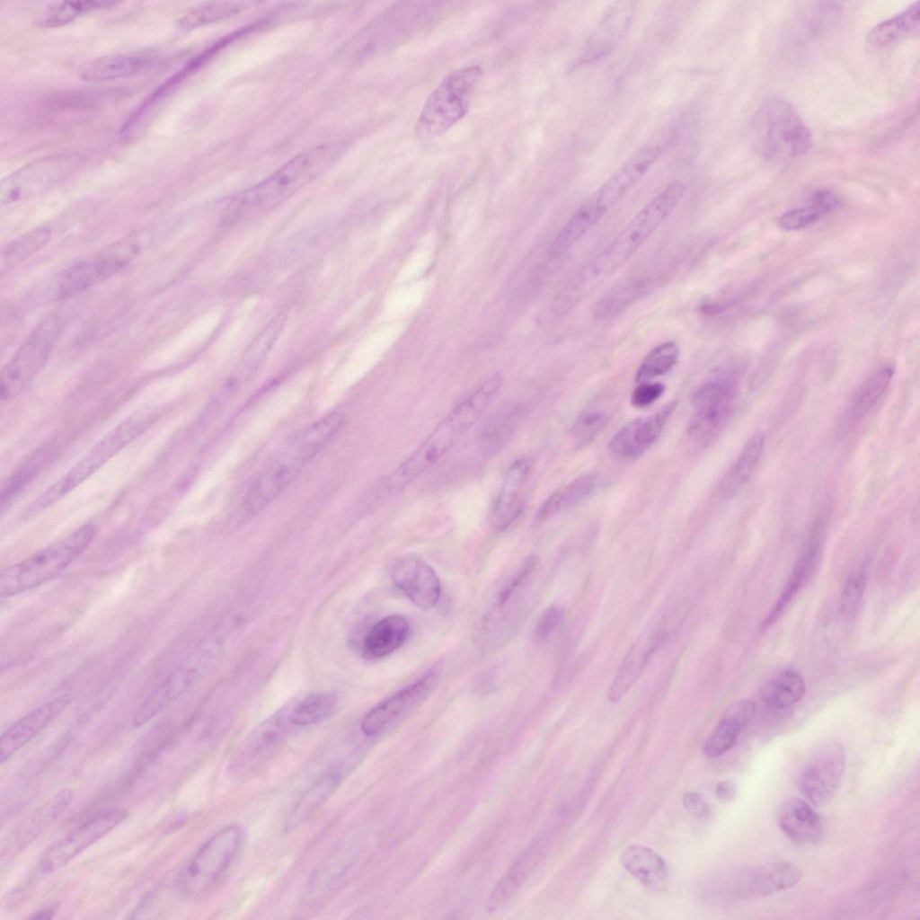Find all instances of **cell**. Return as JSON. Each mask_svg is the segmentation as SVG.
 Listing matches in <instances>:
<instances>
[{"label": "cell", "instance_id": "cell-1", "mask_svg": "<svg viewBox=\"0 0 920 920\" xmlns=\"http://www.w3.org/2000/svg\"><path fill=\"white\" fill-rule=\"evenodd\" d=\"M503 383L499 374L483 382L438 424L424 442L402 463L389 481L400 490L417 479L442 458L479 420L500 393Z\"/></svg>", "mask_w": 920, "mask_h": 920}, {"label": "cell", "instance_id": "cell-2", "mask_svg": "<svg viewBox=\"0 0 920 920\" xmlns=\"http://www.w3.org/2000/svg\"><path fill=\"white\" fill-rule=\"evenodd\" d=\"M339 154L340 148L335 144L317 145L302 151L236 197L231 204L233 213L246 215L275 207L319 177Z\"/></svg>", "mask_w": 920, "mask_h": 920}, {"label": "cell", "instance_id": "cell-3", "mask_svg": "<svg viewBox=\"0 0 920 920\" xmlns=\"http://www.w3.org/2000/svg\"><path fill=\"white\" fill-rule=\"evenodd\" d=\"M752 138L760 156L780 163L804 155L811 145V133L794 107L786 100L772 97L756 111L751 122Z\"/></svg>", "mask_w": 920, "mask_h": 920}, {"label": "cell", "instance_id": "cell-4", "mask_svg": "<svg viewBox=\"0 0 920 920\" xmlns=\"http://www.w3.org/2000/svg\"><path fill=\"white\" fill-rule=\"evenodd\" d=\"M95 527L84 525L66 537L16 562L0 574V595L10 597L36 588L60 574L92 543Z\"/></svg>", "mask_w": 920, "mask_h": 920}, {"label": "cell", "instance_id": "cell-5", "mask_svg": "<svg viewBox=\"0 0 920 920\" xmlns=\"http://www.w3.org/2000/svg\"><path fill=\"white\" fill-rule=\"evenodd\" d=\"M685 191L686 185L676 181L649 201L595 257L591 273L608 275L625 263L674 211Z\"/></svg>", "mask_w": 920, "mask_h": 920}, {"label": "cell", "instance_id": "cell-6", "mask_svg": "<svg viewBox=\"0 0 920 920\" xmlns=\"http://www.w3.org/2000/svg\"><path fill=\"white\" fill-rule=\"evenodd\" d=\"M151 418L147 415L130 417L108 432L75 464L32 501L22 516L31 518L70 493L142 434L150 425Z\"/></svg>", "mask_w": 920, "mask_h": 920}, {"label": "cell", "instance_id": "cell-7", "mask_svg": "<svg viewBox=\"0 0 920 920\" xmlns=\"http://www.w3.org/2000/svg\"><path fill=\"white\" fill-rule=\"evenodd\" d=\"M482 74L480 66H470L446 75L427 98L416 121V135L431 139L461 120L468 112Z\"/></svg>", "mask_w": 920, "mask_h": 920}, {"label": "cell", "instance_id": "cell-8", "mask_svg": "<svg viewBox=\"0 0 920 920\" xmlns=\"http://www.w3.org/2000/svg\"><path fill=\"white\" fill-rule=\"evenodd\" d=\"M243 841L237 825H229L211 836L183 870L179 887L189 897L199 898L211 891L236 859Z\"/></svg>", "mask_w": 920, "mask_h": 920}, {"label": "cell", "instance_id": "cell-9", "mask_svg": "<svg viewBox=\"0 0 920 920\" xmlns=\"http://www.w3.org/2000/svg\"><path fill=\"white\" fill-rule=\"evenodd\" d=\"M61 321L57 316L43 320L23 341L3 368L0 377L2 401L20 394L40 373L59 334Z\"/></svg>", "mask_w": 920, "mask_h": 920}, {"label": "cell", "instance_id": "cell-10", "mask_svg": "<svg viewBox=\"0 0 920 920\" xmlns=\"http://www.w3.org/2000/svg\"><path fill=\"white\" fill-rule=\"evenodd\" d=\"M738 383L732 376H719L703 384L692 396L695 410L688 427L690 438L708 445L723 430L733 413Z\"/></svg>", "mask_w": 920, "mask_h": 920}, {"label": "cell", "instance_id": "cell-11", "mask_svg": "<svg viewBox=\"0 0 920 920\" xmlns=\"http://www.w3.org/2000/svg\"><path fill=\"white\" fill-rule=\"evenodd\" d=\"M845 766V750L838 740L819 746L807 759L799 775V790L816 807L827 804L836 792Z\"/></svg>", "mask_w": 920, "mask_h": 920}, {"label": "cell", "instance_id": "cell-12", "mask_svg": "<svg viewBox=\"0 0 920 920\" xmlns=\"http://www.w3.org/2000/svg\"><path fill=\"white\" fill-rule=\"evenodd\" d=\"M128 815L123 809L100 813L52 844L42 854L38 870L49 874L58 871L84 850L107 835Z\"/></svg>", "mask_w": 920, "mask_h": 920}, {"label": "cell", "instance_id": "cell-13", "mask_svg": "<svg viewBox=\"0 0 920 920\" xmlns=\"http://www.w3.org/2000/svg\"><path fill=\"white\" fill-rule=\"evenodd\" d=\"M802 874L794 864L775 861L736 872L723 881V894L736 899H753L792 889Z\"/></svg>", "mask_w": 920, "mask_h": 920}, {"label": "cell", "instance_id": "cell-14", "mask_svg": "<svg viewBox=\"0 0 920 920\" xmlns=\"http://www.w3.org/2000/svg\"><path fill=\"white\" fill-rule=\"evenodd\" d=\"M438 669L435 668L429 670L413 684L371 709L362 721V732L367 736H375L406 719L433 692L438 679Z\"/></svg>", "mask_w": 920, "mask_h": 920}, {"label": "cell", "instance_id": "cell-15", "mask_svg": "<svg viewBox=\"0 0 920 920\" xmlns=\"http://www.w3.org/2000/svg\"><path fill=\"white\" fill-rule=\"evenodd\" d=\"M70 167L69 157L61 155L42 157L21 167L1 181V204H11L46 190L62 179Z\"/></svg>", "mask_w": 920, "mask_h": 920}, {"label": "cell", "instance_id": "cell-16", "mask_svg": "<svg viewBox=\"0 0 920 920\" xmlns=\"http://www.w3.org/2000/svg\"><path fill=\"white\" fill-rule=\"evenodd\" d=\"M657 144L648 145L631 155L588 199L605 214L618 204L641 180L662 155Z\"/></svg>", "mask_w": 920, "mask_h": 920}, {"label": "cell", "instance_id": "cell-17", "mask_svg": "<svg viewBox=\"0 0 920 920\" xmlns=\"http://www.w3.org/2000/svg\"><path fill=\"white\" fill-rule=\"evenodd\" d=\"M135 250L136 247L129 243H119L101 255L73 266L66 272L60 282L59 296H75L103 281L125 268L135 255Z\"/></svg>", "mask_w": 920, "mask_h": 920}, {"label": "cell", "instance_id": "cell-18", "mask_svg": "<svg viewBox=\"0 0 920 920\" xmlns=\"http://www.w3.org/2000/svg\"><path fill=\"white\" fill-rule=\"evenodd\" d=\"M668 635V628L660 622L642 631L628 650L614 677L607 694L610 702L616 703L627 694Z\"/></svg>", "mask_w": 920, "mask_h": 920}, {"label": "cell", "instance_id": "cell-19", "mask_svg": "<svg viewBox=\"0 0 920 920\" xmlns=\"http://www.w3.org/2000/svg\"><path fill=\"white\" fill-rule=\"evenodd\" d=\"M305 464L299 456L286 448L248 489L243 500L246 514L252 516L264 509L291 483Z\"/></svg>", "mask_w": 920, "mask_h": 920}, {"label": "cell", "instance_id": "cell-20", "mask_svg": "<svg viewBox=\"0 0 920 920\" xmlns=\"http://www.w3.org/2000/svg\"><path fill=\"white\" fill-rule=\"evenodd\" d=\"M72 696L63 694L39 705L15 721L1 736L0 761L4 763L58 717L71 703Z\"/></svg>", "mask_w": 920, "mask_h": 920}, {"label": "cell", "instance_id": "cell-21", "mask_svg": "<svg viewBox=\"0 0 920 920\" xmlns=\"http://www.w3.org/2000/svg\"><path fill=\"white\" fill-rule=\"evenodd\" d=\"M396 587L417 606L433 607L440 597L441 586L436 572L418 557H404L392 570Z\"/></svg>", "mask_w": 920, "mask_h": 920}, {"label": "cell", "instance_id": "cell-22", "mask_svg": "<svg viewBox=\"0 0 920 920\" xmlns=\"http://www.w3.org/2000/svg\"><path fill=\"white\" fill-rule=\"evenodd\" d=\"M531 469V460L522 458L514 462L507 470L491 515V526L495 530H508L520 517Z\"/></svg>", "mask_w": 920, "mask_h": 920}, {"label": "cell", "instance_id": "cell-23", "mask_svg": "<svg viewBox=\"0 0 920 920\" xmlns=\"http://www.w3.org/2000/svg\"><path fill=\"white\" fill-rule=\"evenodd\" d=\"M73 795L71 789H63L23 818L11 833L2 854L21 851L37 839L66 811Z\"/></svg>", "mask_w": 920, "mask_h": 920}, {"label": "cell", "instance_id": "cell-24", "mask_svg": "<svg viewBox=\"0 0 920 920\" xmlns=\"http://www.w3.org/2000/svg\"><path fill=\"white\" fill-rule=\"evenodd\" d=\"M672 411L668 405L659 413L627 423L613 436L609 450L621 458L640 456L656 441Z\"/></svg>", "mask_w": 920, "mask_h": 920}, {"label": "cell", "instance_id": "cell-25", "mask_svg": "<svg viewBox=\"0 0 920 920\" xmlns=\"http://www.w3.org/2000/svg\"><path fill=\"white\" fill-rule=\"evenodd\" d=\"M777 820L783 834L798 846H814L822 839L824 829L820 817L810 803L801 798L786 800L779 809Z\"/></svg>", "mask_w": 920, "mask_h": 920}, {"label": "cell", "instance_id": "cell-26", "mask_svg": "<svg viewBox=\"0 0 920 920\" xmlns=\"http://www.w3.org/2000/svg\"><path fill=\"white\" fill-rule=\"evenodd\" d=\"M756 713V704L751 699H741L731 703L721 715L716 728L706 739L703 754L711 758L726 753L737 741L742 730Z\"/></svg>", "mask_w": 920, "mask_h": 920}, {"label": "cell", "instance_id": "cell-27", "mask_svg": "<svg viewBox=\"0 0 920 920\" xmlns=\"http://www.w3.org/2000/svg\"><path fill=\"white\" fill-rule=\"evenodd\" d=\"M623 867L640 883L652 891L667 888L669 871L666 861L654 850L632 845L625 848L620 856Z\"/></svg>", "mask_w": 920, "mask_h": 920}, {"label": "cell", "instance_id": "cell-28", "mask_svg": "<svg viewBox=\"0 0 920 920\" xmlns=\"http://www.w3.org/2000/svg\"><path fill=\"white\" fill-rule=\"evenodd\" d=\"M409 632V623L404 616H385L367 633L362 644L363 657L367 659H378L391 654L405 642Z\"/></svg>", "mask_w": 920, "mask_h": 920}, {"label": "cell", "instance_id": "cell-29", "mask_svg": "<svg viewBox=\"0 0 920 920\" xmlns=\"http://www.w3.org/2000/svg\"><path fill=\"white\" fill-rule=\"evenodd\" d=\"M596 473L578 476L551 494L538 509L535 520L544 521L561 512L569 510L588 500L601 484Z\"/></svg>", "mask_w": 920, "mask_h": 920}, {"label": "cell", "instance_id": "cell-30", "mask_svg": "<svg viewBox=\"0 0 920 920\" xmlns=\"http://www.w3.org/2000/svg\"><path fill=\"white\" fill-rule=\"evenodd\" d=\"M343 777L342 771L331 770L314 781L293 806L285 829L290 832L304 824L332 795Z\"/></svg>", "mask_w": 920, "mask_h": 920}, {"label": "cell", "instance_id": "cell-31", "mask_svg": "<svg viewBox=\"0 0 920 920\" xmlns=\"http://www.w3.org/2000/svg\"><path fill=\"white\" fill-rule=\"evenodd\" d=\"M149 57L139 54H117L100 58L87 64L80 76L87 81H106L133 75L150 66Z\"/></svg>", "mask_w": 920, "mask_h": 920}, {"label": "cell", "instance_id": "cell-32", "mask_svg": "<svg viewBox=\"0 0 920 920\" xmlns=\"http://www.w3.org/2000/svg\"><path fill=\"white\" fill-rule=\"evenodd\" d=\"M919 1L896 15L873 26L867 34L868 42L886 47L915 36L919 31Z\"/></svg>", "mask_w": 920, "mask_h": 920}, {"label": "cell", "instance_id": "cell-33", "mask_svg": "<svg viewBox=\"0 0 920 920\" xmlns=\"http://www.w3.org/2000/svg\"><path fill=\"white\" fill-rule=\"evenodd\" d=\"M604 216L605 213L588 199L553 239L549 257L558 259L565 254Z\"/></svg>", "mask_w": 920, "mask_h": 920}, {"label": "cell", "instance_id": "cell-34", "mask_svg": "<svg viewBox=\"0 0 920 920\" xmlns=\"http://www.w3.org/2000/svg\"><path fill=\"white\" fill-rule=\"evenodd\" d=\"M287 319L288 312L283 309L275 314L254 338L242 357L237 379L250 376L261 367L278 341Z\"/></svg>", "mask_w": 920, "mask_h": 920}, {"label": "cell", "instance_id": "cell-35", "mask_svg": "<svg viewBox=\"0 0 920 920\" xmlns=\"http://www.w3.org/2000/svg\"><path fill=\"white\" fill-rule=\"evenodd\" d=\"M279 742V732H261L251 738L233 755L231 772L239 777L252 773L274 755Z\"/></svg>", "mask_w": 920, "mask_h": 920}, {"label": "cell", "instance_id": "cell-36", "mask_svg": "<svg viewBox=\"0 0 920 920\" xmlns=\"http://www.w3.org/2000/svg\"><path fill=\"white\" fill-rule=\"evenodd\" d=\"M840 205V199L828 190L815 191L805 206L793 208L783 214L779 226L787 231L807 228Z\"/></svg>", "mask_w": 920, "mask_h": 920}, {"label": "cell", "instance_id": "cell-37", "mask_svg": "<svg viewBox=\"0 0 920 920\" xmlns=\"http://www.w3.org/2000/svg\"><path fill=\"white\" fill-rule=\"evenodd\" d=\"M764 447L762 433H756L748 439L721 482L720 491L723 496L735 495L746 484L759 462Z\"/></svg>", "mask_w": 920, "mask_h": 920}, {"label": "cell", "instance_id": "cell-38", "mask_svg": "<svg viewBox=\"0 0 920 920\" xmlns=\"http://www.w3.org/2000/svg\"><path fill=\"white\" fill-rule=\"evenodd\" d=\"M802 677L795 670L784 669L772 677L762 687L763 702L775 709H786L798 703L805 694Z\"/></svg>", "mask_w": 920, "mask_h": 920}, {"label": "cell", "instance_id": "cell-39", "mask_svg": "<svg viewBox=\"0 0 920 920\" xmlns=\"http://www.w3.org/2000/svg\"><path fill=\"white\" fill-rule=\"evenodd\" d=\"M631 19L632 9L628 2H620L609 9L588 43L590 58L601 57L610 50L614 42L620 40L627 30Z\"/></svg>", "mask_w": 920, "mask_h": 920}, {"label": "cell", "instance_id": "cell-40", "mask_svg": "<svg viewBox=\"0 0 920 920\" xmlns=\"http://www.w3.org/2000/svg\"><path fill=\"white\" fill-rule=\"evenodd\" d=\"M894 368L885 366L869 376L855 392L851 402L847 418L850 422H857L865 417L878 403L888 389Z\"/></svg>", "mask_w": 920, "mask_h": 920}, {"label": "cell", "instance_id": "cell-41", "mask_svg": "<svg viewBox=\"0 0 920 920\" xmlns=\"http://www.w3.org/2000/svg\"><path fill=\"white\" fill-rule=\"evenodd\" d=\"M338 700V694L334 691L311 694L294 708L289 721L296 726L317 723L332 713Z\"/></svg>", "mask_w": 920, "mask_h": 920}, {"label": "cell", "instance_id": "cell-42", "mask_svg": "<svg viewBox=\"0 0 920 920\" xmlns=\"http://www.w3.org/2000/svg\"><path fill=\"white\" fill-rule=\"evenodd\" d=\"M50 237L46 227L33 229L8 243L1 253V270L7 271L37 252Z\"/></svg>", "mask_w": 920, "mask_h": 920}, {"label": "cell", "instance_id": "cell-43", "mask_svg": "<svg viewBox=\"0 0 920 920\" xmlns=\"http://www.w3.org/2000/svg\"><path fill=\"white\" fill-rule=\"evenodd\" d=\"M679 352V347L675 341H666L658 345L643 358L636 371L635 380L646 382L664 375L676 365Z\"/></svg>", "mask_w": 920, "mask_h": 920}, {"label": "cell", "instance_id": "cell-44", "mask_svg": "<svg viewBox=\"0 0 920 920\" xmlns=\"http://www.w3.org/2000/svg\"><path fill=\"white\" fill-rule=\"evenodd\" d=\"M519 418V408L510 406L503 408L491 419L482 437V444L486 453L497 452L515 429Z\"/></svg>", "mask_w": 920, "mask_h": 920}, {"label": "cell", "instance_id": "cell-45", "mask_svg": "<svg viewBox=\"0 0 920 920\" xmlns=\"http://www.w3.org/2000/svg\"><path fill=\"white\" fill-rule=\"evenodd\" d=\"M115 2L84 1L62 2L51 6L40 20L42 27H58L66 24L75 18L99 9L111 7Z\"/></svg>", "mask_w": 920, "mask_h": 920}, {"label": "cell", "instance_id": "cell-46", "mask_svg": "<svg viewBox=\"0 0 920 920\" xmlns=\"http://www.w3.org/2000/svg\"><path fill=\"white\" fill-rule=\"evenodd\" d=\"M241 9L242 3L237 2L206 3L186 13L179 20V25L183 29H193L231 16Z\"/></svg>", "mask_w": 920, "mask_h": 920}, {"label": "cell", "instance_id": "cell-47", "mask_svg": "<svg viewBox=\"0 0 920 920\" xmlns=\"http://www.w3.org/2000/svg\"><path fill=\"white\" fill-rule=\"evenodd\" d=\"M608 417L600 411H591L580 415L571 429V437L576 447H584L592 442L607 426Z\"/></svg>", "mask_w": 920, "mask_h": 920}, {"label": "cell", "instance_id": "cell-48", "mask_svg": "<svg viewBox=\"0 0 920 920\" xmlns=\"http://www.w3.org/2000/svg\"><path fill=\"white\" fill-rule=\"evenodd\" d=\"M866 580V573L863 571H857L847 579L840 601L842 612L846 616L852 617L856 614L864 593Z\"/></svg>", "mask_w": 920, "mask_h": 920}, {"label": "cell", "instance_id": "cell-49", "mask_svg": "<svg viewBox=\"0 0 920 920\" xmlns=\"http://www.w3.org/2000/svg\"><path fill=\"white\" fill-rule=\"evenodd\" d=\"M640 289L637 285H631L622 287V288L614 291L613 293L603 298L597 305V314H604L605 316L609 314H615L621 307L630 304V301L635 299Z\"/></svg>", "mask_w": 920, "mask_h": 920}, {"label": "cell", "instance_id": "cell-50", "mask_svg": "<svg viewBox=\"0 0 920 920\" xmlns=\"http://www.w3.org/2000/svg\"><path fill=\"white\" fill-rule=\"evenodd\" d=\"M537 562L538 559L536 556H530L526 560L520 570L500 591L498 598L499 606H502L526 582L535 571Z\"/></svg>", "mask_w": 920, "mask_h": 920}, {"label": "cell", "instance_id": "cell-51", "mask_svg": "<svg viewBox=\"0 0 920 920\" xmlns=\"http://www.w3.org/2000/svg\"><path fill=\"white\" fill-rule=\"evenodd\" d=\"M564 608L561 606H549L540 616L535 629V635L538 640L546 639L562 623L564 617Z\"/></svg>", "mask_w": 920, "mask_h": 920}, {"label": "cell", "instance_id": "cell-52", "mask_svg": "<svg viewBox=\"0 0 920 920\" xmlns=\"http://www.w3.org/2000/svg\"><path fill=\"white\" fill-rule=\"evenodd\" d=\"M665 391L663 385L659 383L643 382L637 386L631 397L632 404L637 408H645L654 403Z\"/></svg>", "mask_w": 920, "mask_h": 920}, {"label": "cell", "instance_id": "cell-53", "mask_svg": "<svg viewBox=\"0 0 920 920\" xmlns=\"http://www.w3.org/2000/svg\"><path fill=\"white\" fill-rule=\"evenodd\" d=\"M682 802L686 809L699 819L706 820L712 816V810L709 804L704 798L697 792H686L683 796Z\"/></svg>", "mask_w": 920, "mask_h": 920}, {"label": "cell", "instance_id": "cell-54", "mask_svg": "<svg viewBox=\"0 0 920 920\" xmlns=\"http://www.w3.org/2000/svg\"><path fill=\"white\" fill-rule=\"evenodd\" d=\"M736 794L737 786L730 780L721 781L715 786V795L722 802H730L735 799Z\"/></svg>", "mask_w": 920, "mask_h": 920}, {"label": "cell", "instance_id": "cell-55", "mask_svg": "<svg viewBox=\"0 0 920 920\" xmlns=\"http://www.w3.org/2000/svg\"><path fill=\"white\" fill-rule=\"evenodd\" d=\"M54 913H55V909L53 907H49V908H46V909H43L41 911H39V912L35 913L34 915H32L30 917L31 918H37V919H48V918L51 917Z\"/></svg>", "mask_w": 920, "mask_h": 920}]
</instances>
